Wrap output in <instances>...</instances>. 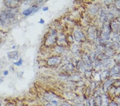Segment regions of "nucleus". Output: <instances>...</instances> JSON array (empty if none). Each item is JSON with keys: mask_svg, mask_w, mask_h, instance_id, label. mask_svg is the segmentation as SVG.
I'll return each mask as SVG.
<instances>
[{"mask_svg": "<svg viewBox=\"0 0 120 106\" xmlns=\"http://www.w3.org/2000/svg\"><path fill=\"white\" fill-rule=\"evenodd\" d=\"M7 24V23L5 22V21L1 18V17L0 16V26H5Z\"/></svg>", "mask_w": 120, "mask_h": 106, "instance_id": "8", "label": "nucleus"}, {"mask_svg": "<svg viewBox=\"0 0 120 106\" xmlns=\"http://www.w3.org/2000/svg\"><path fill=\"white\" fill-rule=\"evenodd\" d=\"M59 59L57 57H52L49 59L48 62V64L49 65H53L59 63Z\"/></svg>", "mask_w": 120, "mask_h": 106, "instance_id": "5", "label": "nucleus"}, {"mask_svg": "<svg viewBox=\"0 0 120 106\" xmlns=\"http://www.w3.org/2000/svg\"><path fill=\"white\" fill-rule=\"evenodd\" d=\"M8 74H9L8 71H7V70H5V71H4V72H3V75H4V76H7V75H8Z\"/></svg>", "mask_w": 120, "mask_h": 106, "instance_id": "10", "label": "nucleus"}, {"mask_svg": "<svg viewBox=\"0 0 120 106\" xmlns=\"http://www.w3.org/2000/svg\"><path fill=\"white\" fill-rule=\"evenodd\" d=\"M19 3V1H12V0L5 1L4 2V3L6 5V6L11 9H14L15 8H17L18 7Z\"/></svg>", "mask_w": 120, "mask_h": 106, "instance_id": "2", "label": "nucleus"}, {"mask_svg": "<svg viewBox=\"0 0 120 106\" xmlns=\"http://www.w3.org/2000/svg\"><path fill=\"white\" fill-rule=\"evenodd\" d=\"M3 79L2 78L1 76H0V82H3Z\"/></svg>", "mask_w": 120, "mask_h": 106, "instance_id": "12", "label": "nucleus"}, {"mask_svg": "<svg viewBox=\"0 0 120 106\" xmlns=\"http://www.w3.org/2000/svg\"><path fill=\"white\" fill-rule=\"evenodd\" d=\"M8 57L12 59H17L18 58V53L16 51H9L7 53Z\"/></svg>", "mask_w": 120, "mask_h": 106, "instance_id": "4", "label": "nucleus"}, {"mask_svg": "<svg viewBox=\"0 0 120 106\" xmlns=\"http://www.w3.org/2000/svg\"><path fill=\"white\" fill-rule=\"evenodd\" d=\"M55 98V95H52L51 94H47L45 95V98L46 100H48V101H53L54 98Z\"/></svg>", "mask_w": 120, "mask_h": 106, "instance_id": "6", "label": "nucleus"}, {"mask_svg": "<svg viewBox=\"0 0 120 106\" xmlns=\"http://www.w3.org/2000/svg\"><path fill=\"white\" fill-rule=\"evenodd\" d=\"M1 101H0V106H1Z\"/></svg>", "mask_w": 120, "mask_h": 106, "instance_id": "14", "label": "nucleus"}, {"mask_svg": "<svg viewBox=\"0 0 120 106\" xmlns=\"http://www.w3.org/2000/svg\"><path fill=\"white\" fill-rule=\"evenodd\" d=\"M38 10V8L36 6H33L31 8H30L24 10L22 12V14L24 15V16H29L32 14V13L35 12V11Z\"/></svg>", "mask_w": 120, "mask_h": 106, "instance_id": "3", "label": "nucleus"}, {"mask_svg": "<svg viewBox=\"0 0 120 106\" xmlns=\"http://www.w3.org/2000/svg\"><path fill=\"white\" fill-rule=\"evenodd\" d=\"M44 22H45V21H44V19H41L40 20V21L39 22H38V23H40V24H44Z\"/></svg>", "mask_w": 120, "mask_h": 106, "instance_id": "9", "label": "nucleus"}, {"mask_svg": "<svg viewBox=\"0 0 120 106\" xmlns=\"http://www.w3.org/2000/svg\"><path fill=\"white\" fill-rule=\"evenodd\" d=\"M22 59H20L19 61L15 62L14 63L15 65H17V66H18V67L21 66V65H22Z\"/></svg>", "mask_w": 120, "mask_h": 106, "instance_id": "7", "label": "nucleus"}, {"mask_svg": "<svg viewBox=\"0 0 120 106\" xmlns=\"http://www.w3.org/2000/svg\"><path fill=\"white\" fill-rule=\"evenodd\" d=\"M48 10V7H44L43 8V11H47Z\"/></svg>", "mask_w": 120, "mask_h": 106, "instance_id": "11", "label": "nucleus"}, {"mask_svg": "<svg viewBox=\"0 0 120 106\" xmlns=\"http://www.w3.org/2000/svg\"><path fill=\"white\" fill-rule=\"evenodd\" d=\"M15 13L12 10L9 9L4 11L0 15V16L7 24L8 23L11 22L15 18Z\"/></svg>", "mask_w": 120, "mask_h": 106, "instance_id": "1", "label": "nucleus"}, {"mask_svg": "<svg viewBox=\"0 0 120 106\" xmlns=\"http://www.w3.org/2000/svg\"><path fill=\"white\" fill-rule=\"evenodd\" d=\"M62 106H69L68 105H67V104H65V105H63Z\"/></svg>", "mask_w": 120, "mask_h": 106, "instance_id": "13", "label": "nucleus"}]
</instances>
